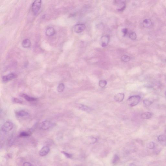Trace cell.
<instances>
[{
    "mask_svg": "<svg viewBox=\"0 0 166 166\" xmlns=\"http://www.w3.org/2000/svg\"><path fill=\"white\" fill-rule=\"evenodd\" d=\"M12 101L13 102L16 103L21 104L23 103L22 101L16 98H12Z\"/></svg>",
    "mask_w": 166,
    "mask_h": 166,
    "instance_id": "24",
    "label": "cell"
},
{
    "mask_svg": "<svg viewBox=\"0 0 166 166\" xmlns=\"http://www.w3.org/2000/svg\"><path fill=\"white\" fill-rule=\"evenodd\" d=\"M152 116V114L151 113L149 112H144L141 115V118L144 119H149L151 118Z\"/></svg>",
    "mask_w": 166,
    "mask_h": 166,
    "instance_id": "13",
    "label": "cell"
},
{
    "mask_svg": "<svg viewBox=\"0 0 166 166\" xmlns=\"http://www.w3.org/2000/svg\"><path fill=\"white\" fill-rule=\"evenodd\" d=\"M55 124L49 121H45L40 124L39 128L43 130H47L53 128Z\"/></svg>",
    "mask_w": 166,
    "mask_h": 166,
    "instance_id": "2",
    "label": "cell"
},
{
    "mask_svg": "<svg viewBox=\"0 0 166 166\" xmlns=\"http://www.w3.org/2000/svg\"></svg>",
    "mask_w": 166,
    "mask_h": 166,
    "instance_id": "30",
    "label": "cell"
},
{
    "mask_svg": "<svg viewBox=\"0 0 166 166\" xmlns=\"http://www.w3.org/2000/svg\"><path fill=\"white\" fill-rule=\"evenodd\" d=\"M31 42L28 39H26L23 41L22 45L24 48H29L31 46Z\"/></svg>",
    "mask_w": 166,
    "mask_h": 166,
    "instance_id": "12",
    "label": "cell"
},
{
    "mask_svg": "<svg viewBox=\"0 0 166 166\" xmlns=\"http://www.w3.org/2000/svg\"><path fill=\"white\" fill-rule=\"evenodd\" d=\"M86 28V26L83 24H78L75 25L73 27V31L77 33L82 32Z\"/></svg>",
    "mask_w": 166,
    "mask_h": 166,
    "instance_id": "6",
    "label": "cell"
},
{
    "mask_svg": "<svg viewBox=\"0 0 166 166\" xmlns=\"http://www.w3.org/2000/svg\"><path fill=\"white\" fill-rule=\"evenodd\" d=\"M16 115L18 117H24L29 116V113L26 111L20 110V111H17L16 113Z\"/></svg>",
    "mask_w": 166,
    "mask_h": 166,
    "instance_id": "11",
    "label": "cell"
},
{
    "mask_svg": "<svg viewBox=\"0 0 166 166\" xmlns=\"http://www.w3.org/2000/svg\"><path fill=\"white\" fill-rule=\"evenodd\" d=\"M55 32V30L53 27H50L48 28L46 30V34L47 36H51L54 35Z\"/></svg>",
    "mask_w": 166,
    "mask_h": 166,
    "instance_id": "10",
    "label": "cell"
},
{
    "mask_svg": "<svg viewBox=\"0 0 166 166\" xmlns=\"http://www.w3.org/2000/svg\"><path fill=\"white\" fill-rule=\"evenodd\" d=\"M23 166H34L33 165L29 162H25L23 164Z\"/></svg>",
    "mask_w": 166,
    "mask_h": 166,
    "instance_id": "28",
    "label": "cell"
},
{
    "mask_svg": "<svg viewBox=\"0 0 166 166\" xmlns=\"http://www.w3.org/2000/svg\"><path fill=\"white\" fill-rule=\"evenodd\" d=\"M79 108L81 110L87 112H90L92 110V109L91 108L84 105H80Z\"/></svg>",
    "mask_w": 166,
    "mask_h": 166,
    "instance_id": "17",
    "label": "cell"
},
{
    "mask_svg": "<svg viewBox=\"0 0 166 166\" xmlns=\"http://www.w3.org/2000/svg\"><path fill=\"white\" fill-rule=\"evenodd\" d=\"M17 77V74L14 73H12L2 77V81L3 83H6Z\"/></svg>",
    "mask_w": 166,
    "mask_h": 166,
    "instance_id": "5",
    "label": "cell"
},
{
    "mask_svg": "<svg viewBox=\"0 0 166 166\" xmlns=\"http://www.w3.org/2000/svg\"><path fill=\"white\" fill-rule=\"evenodd\" d=\"M122 32H123L124 35L125 36L127 34L128 32V29L127 28H124L122 30Z\"/></svg>",
    "mask_w": 166,
    "mask_h": 166,
    "instance_id": "29",
    "label": "cell"
},
{
    "mask_svg": "<svg viewBox=\"0 0 166 166\" xmlns=\"http://www.w3.org/2000/svg\"><path fill=\"white\" fill-rule=\"evenodd\" d=\"M121 59L122 61L125 62H127L130 61V57L127 55H123L121 57Z\"/></svg>",
    "mask_w": 166,
    "mask_h": 166,
    "instance_id": "21",
    "label": "cell"
},
{
    "mask_svg": "<svg viewBox=\"0 0 166 166\" xmlns=\"http://www.w3.org/2000/svg\"><path fill=\"white\" fill-rule=\"evenodd\" d=\"M129 38L132 40H135L137 38V35L135 32H132L129 36Z\"/></svg>",
    "mask_w": 166,
    "mask_h": 166,
    "instance_id": "25",
    "label": "cell"
},
{
    "mask_svg": "<svg viewBox=\"0 0 166 166\" xmlns=\"http://www.w3.org/2000/svg\"><path fill=\"white\" fill-rule=\"evenodd\" d=\"M32 131V129H31L29 132H21L19 135V137H25L29 136L31 135Z\"/></svg>",
    "mask_w": 166,
    "mask_h": 166,
    "instance_id": "18",
    "label": "cell"
},
{
    "mask_svg": "<svg viewBox=\"0 0 166 166\" xmlns=\"http://www.w3.org/2000/svg\"><path fill=\"white\" fill-rule=\"evenodd\" d=\"M120 158L119 156L117 155H115L114 156L112 162L113 163L115 164L118 162V161H119Z\"/></svg>",
    "mask_w": 166,
    "mask_h": 166,
    "instance_id": "22",
    "label": "cell"
},
{
    "mask_svg": "<svg viewBox=\"0 0 166 166\" xmlns=\"http://www.w3.org/2000/svg\"><path fill=\"white\" fill-rule=\"evenodd\" d=\"M21 96L28 101H35L37 100V99L36 98L31 97L30 96H29L28 95L25 94H21Z\"/></svg>",
    "mask_w": 166,
    "mask_h": 166,
    "instance_id": "15",
    "label": "cell"
},
{
    "mask_svg": "<svg viewBox=\"0 0 166 166\" xmlns=\"http://www.w3.org/2000/svg\"><path fill=\"white\" fill-rule=\"evenodd\" d=\"M110 40L109 36H104L101 38L100 42L102 46L103 47H106L108 44Z\"/></svg>",
    "mask_w": 166,
    "mask_h": 166,
    "instance_id": "7",
    "label": "cell"
},
{
    "mask_svg": "<svg viewBox=\"0 0 166 166\" xmlns=\"http://www.w3.org/2000/svg\"><path fill=\"white\" fill-rule=\"evenodd\" d=\"M41 5H42V1H34L31 6V9L34 14H36L39 11L40 9Z\"/></svg>",
    "mask_w": 166,
    "mask_h": 166,
    "instance_id": "3",
    "label": "cell"
},
{
    "mask_svg": "<svg viewBox=\"0 0 166 166\" xmlns=\"http://www.w3.org/2000/svg\"><path fill=\"white\" fill-rule=\"evenodd\" d=\"M107 84V82L104 80H101L99 82V85L101 88H103L105 87Z\"/></svg>",
    "mask_w": 166,
    "mask_h": 166,
    "instance_id": "20",
    "label": "cell"
},
{
    "mask_svg": "<svg viewBox=\"0 0 166 166\" xmlns=\"http://www.w3.org/2000/svg\"><path fill=\"white\" fill-rule=\"evenodd\" d=\"M13 127V124L12 122L10 121H7L3 125L2 127V131L7 132L11 130Z\"/></svg>",
    "mask_w": 166,
    "mask_h": 166,
    "instance_id": "4",
    "label": "cell"
},
{
    "mask_svg": "<svg viewBox=\"0 0 166 166\" xmlns=\"http://www.w3.org/2000/svg\"><path fill=\"white\" fill-rule=\"evenodd\" d=\"M141 97L139 95H134L129 97L127 100L128 104L131 107L135 106L140 103Z\"/></svg>",
    "mask_w": 166,
    "mask_h": 166,
    "instance_id": "1",
    "label": "cell"
},
{
    "mask_svg": "<svg viewBox=\"0 0 166 166\" xmlns=\"http://www.w3.org/2000/svg\"><path fill=\"white\" fill-rule=\"evenodd\" d=\"M125 95L123 93H119L115 95L114 100L117 102H120L124 99Z\"/></svg>",
    "mask_w": 166,
    "mask_h": 166,
    "instance_id": "9",
    "label": "cell"
},
{
    "mask_svg": "<svg viewBox=\"0 0 166 166\" xmlns=\"http://www.w3.org/2000/svg\"><path fill=\"white\" fill-rule=\"evenodd\" d=\"M65 88V86L64 83H60L57 87L58 91L59 92H62L63 91Z\"/></svg>",
    "mask_w": 166,
    "mask_h": 166,
    "instance_id": "19",
    "label": "cell"
},
{
    "mask_svg": "<svg viewBox=\"0 0 166 166\" xmlns=\"http://www.w3.org/2000/svg\"><path fill=\"white\" fill-rule=\"evenodd\" d=\"M152 24V21L150 19H145L143 22V25L144 27L145 28L150 27Z\"/></svg>",
    "mask_w": 166,
    "mask_h": 166,
    "instance_id": "16",
    "label": "cell"
},
{
    "mask_svg": "<svg viewBox=\"0 0 166 166\" xmlns=\"http://www.w3.org/2000/svg\"><path fill=\"white\" fill-rule=\"evenodd\" d=\"M148 148L150 149H153L154 148L155 145L154 142H151L149 143L147 145Z\"/></svg>",
    "mask_w": 166,
    "mask_h": 166,
    "instance_id": "23",
    "label": "cell"
},
{
    "mask_svg": "<svg viewBox=\"0 0 166 166\" xmlns=\"http://www.w3.org/2000/svg\"><path fill=\"white\" fill-rule=\"evenodd\" d=\"M50 150V149L47 146L43 147L40 151L39 154L41 156H45L49 153Z\"/></svg>",
    "mask_w": 166,
    "mask_h": 166,
    "instance_id": "8",
    "label": "cell"
},
{
    "mask_svg": "<svg viewBox=\"0 0 166 166\" xmlns=\"http://www.w3.org/2000/svg\"><path fill=\"white\" fill-rule=\"evenodd\" d=\"M62 153L63 154L65 155V156H66L67 158H71V157H72V156L70 154L67 153L65 151H62Z\"/></svg>",
    "mask_w": 166,
    "mask_h": 166,
    "instance_id": "27",
    "label": "cell"
},
{
    "mask_svg": "<svg viewBox=\"0 0 166 166\" xmlns=\"http://www.w3.org/2000/svg\"><path fill=\"white\" fill-rule=\"evenodd\" d=\"M158 140L162 145H166V137L165 136L160 135L158 137Z\"/></svg>",
    "mask_w": 166,
    "mask_h": 166,
    "instance_id": "14",
    "label": "cell"
},
{
    "mask_svg": "<svg viewBox=\"0 0 166 166\" xmlns=\"http://www.w3.org/2000/svg\"><path fill=\"white\" fill-rule=\"evenodd\" d=\"M143 103L145 105L149 106L151 105V104L152 103V102L149 100H144Z\"/></svg>",
    "mask_w": 166,
    "mask_h": 166,
    "instance_id": "26",
    "label": "cell"
}]
</instances>
